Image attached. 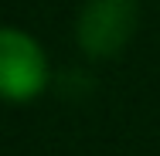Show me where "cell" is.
Here are the masks:
<instances>
[{
  "label": "cell",
  "mask_w": 160,
  "mask_h": 156,
  "mask_svg": "<svg viewBox=\"0 0 160 156\" xmlns=\"http://www.w3.org/2000/svg\"><path fill=\"white\" fill-rule=\"evenodd\" d=\"M48 82V58L31 34L0 27V98L28 102Z\"/></svg>",
  "instance_id": "obj_1"
},
{
  "label": "cell",
  "mask_w": 160,
  "mask_h": 156,
  "mask_svg": "<svg viewBox=\"0 0 160 156\" xmlns=\"http://www.w3.org/2000/svg\"><path fill=\"white\" fill-rule=\"evenodd\" d=\"M133 27H136V14L129 0H92L78 17V44L89 54L106 58L129 41Z\"/></svg>",
  "instance_id": "obj_2"
}]
</instances>
